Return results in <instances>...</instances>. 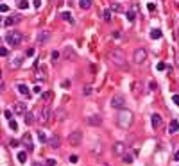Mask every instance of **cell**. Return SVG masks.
Listing matches in <instances>:
<instances>
[{"instance_id":"cell-1","label":"cell","mask_w":179,"mask_h":166,"mask_svg":"<svg viewBox=\"0 0 179 166\" xmlns=\"http://www.w3.org/2000/svg\"><path fill=\"white\" fill-rule=\"evenodd\" d=\"M108 59L111 61V64H115V66H116V68H125V66H127V57H125V54H124L120 48H113V50H109Z\"/></svg>"},{"instance_id":"cell-2","label":"cell","mask_w":179,"mask_h":166,"mask_svg":"<svg viewBox=\"0 0 179 166\" xmlns=\"http://www.w3.org/2000/svg\"><path fill=\"white\" fill-rule=\"evenodd\" d=\"M132 112L131 111H120L118 112V116H116V123L120 125L122 129H129L131 125H132Z\"/></svg>"},{"instance_id":"cell-3","label":"cell","mask_w":179,"mask_h":166,"mask_svg":"<svg viewBox=\"0 0 179 166\" xmlns=\"http://www.w3.org/2000/svg\"><path fill=\"white\" fill-rule=\"evenodd\" d=\"M22 32H18V30H11L5 34V41H7V45L11 46H18L20 43H22Z\"/></svg>"},{"instance_id":"cell-4","label":"cell","mask_w":179,"mask_h":166,"mask_svg":"<svg viewBox=\"0 0 179 166\" xmlns=\"http://www.w3.org/2000/svg\"><path fill=\"white\" fill-rule=\"evenodd\" d=\"M39 123H50V120H52V111H50V107L49 105H43L41 107V111H39Z\"/></svg>"},{"instance_id":"cell-5","label":"cell","mask_w":179,"mask_h":166,"mask_svg":"<svg viewBox=\"0 0 179 166\" xmlns=\"http://www.w3.org/2000/svg\"><path fill=\"white\" fill-rule=\"evenodd\" d=\"M111 107L115 109H124L125 107V97L124 95H115L111 98Z\"/></svg>"},{"instance_id":"cell-6","label":"cell","mask_w":179,"mask_h":166,"mask_svg":"<svg viewBox=\"0 0 179 166\" xmlns=\"http://www.w3.org/2000/svg\"><path fill=\"white\" fill-rule=\"evenodd\" d=\"M132 59H134L136 64H142L145 59H147V50L145 48H136L134 50V56H132Z\"/></svg>"},{"instance_id":"cell-7","label":"cell","mask_w":179,"mask_h":166,"mask_svg":"<svg viewBox=\"0 0 179 166\" xmlns=\"http://www.w3.org/2000/svg\"><path fill=\"white\" fill-rule=\"evenodd\" d=\"M81 139H83V132L81 130H75V132H72V134L68 136V141L72 147H77L79 143H81Z\"/></svg>"},{"instance_id":"cell-8","label":"cell","mask_w":179,"mask_h":166,"mask_svg":"<svg viewBox=\"0 0 179 166\" xmlns=\"http://www.w3.org/2000/svg\"><path fill=\"white\" fill-rule=\"evenodd\" d=\"M150 123H152V127H154V129H160L161 125H163V118H161V114L154 112V114L150 116Z\"/></svg>"},{"instance_id":"cell-9","label":"cell","mask_w":179,"mask_h":166,"mask_svg":"<svg viewBox=\"0 0 179 166\" xmlns=\"http://www.w3.org/2000/svg\"><path fill=\"white\" fill-rule=\"evenodd\" d=\"M25 112H27V104H23V102H16V104H15V114L23 116Z\"/></svg>"},{"instance_id":"cell-10","label":"cell","mask_w":179,"mask_h":166,"mask_svg":"<svg viewBox=\"0 0 179 166\" xmlns=\"http://www.w3.org/2000/svg\"><path fill=\"white\" fill-rule=\"evenodd\" d=\"M20 20H22V16H18V15L5 18V20H4V27H13V25H16V23L20 22Z\"/></svg>"},{"instance_id":"cell-11","label":"cell","mask_w":179,"mask_h":166,"mask_svg":"<svg viewBox=\"0 0 179 166\" xmlns=\"http://www.w3.org/2000/svg\"><path fill=\"white\" fill-rule=\"evenodd\" d=\"M49 38H50V32H49V30H41V32L38 34L36 41H38L39 45H43V43H47V41H49Z\"/></svg>"},{"instance_id":"cell-12","label":"cell","mask_w":179,"mask_h":166,"mask_svg":"<svg viewBox=\"0 0 179 166\" xmlns=\"http://www.w3.org/2000/svg\"><path fill=\"white\" fill-rule=\"evenodd\" d=\"M113 154L115 155H124L125 154V145L124 143H115L113 145Z\"/></svg>"},{"instance_id":"cell-13","label":"cell","mask_w":179,"mask_h":166,"mask_svg":"<svg viewBox=\"0 0 179 166\" xmlns=\"http://www.w3.org/2000/svg\"><path fill=\"white\" fill-rule=\"evenodd\" d=\"M59 145H61V139H59L57 134H54V136L49 138V147H50V148H57Z\"/></svg>"},{"instance_id":"cell-14","label":"cell","mask_w":179,"mask_h":166,"mask_svg":"<svg viewBox=\"0 0 179 166\" xmlns=\"http://www.w3.org/2000/svg\"><path fill=\"white\" fill-rule=\"evenodd\" d=\"M88 123H90V125H95V127H97V125L102 123V116H100V114H91V116L88 118Z\"/></svg>"},{"instance_id":"cell-15","label":"cell","mask_w":179,"mask_h":166,"mask_svg":"<svg viewBox=\"0 0 179 166\" xmlns=\"http://www.w3.org/2000/svg\"><path fill=\"white\" fill-rule=\"evenodd\" d=\"M22 143L25 145V147L29 148V152L34 148V145H32V138H31V134H23V138H22Z\"/></svg>"},{"instance_id":"cell-16","label":"cell","mask_w":179,"mask_h":166,"mask_svg":"<svg viewBox=\"0 0 179 166\" xmlns=\"http://www.w3.org/2000/svg\"><path fill=\"white\" fill-rule=\"evenodd\" d=\"M16 89H18L20 95H23V97H29V95H31V91H29V88H27L25 84H18V86H16Z\"/></svg>"},{"instance_id":"cell-17","label":"cell","mask_w":179,"mask_h":166,"mask_svg":"<svg viewBox=\"0 0 179 166\" xmlns=\"http://www.w3.org/2000/svg\"><path fill=\"white\" fill-rule=\"evenodd\" d=\"M52 98H54V93H52V91H45V93H41V102H43V104H49Z\"/></svg>"},{"instance_id":"cell-18","label":"cell","mask_w":179,"mask_h":166,"mask_svg":"<svg viewBox=\"0 0 179 166\" xmlns=\"http://www.w3.org/2000/svg\"><path fill=\"white\" fill-rule=\"evenodd\" d=\"M177 130H179V122L177 120H172L170 125H168V132H170V134H176Z\"/></svg>"},{"instance_id":"cell-19","label":"cell","mask_w":179,"mask_h":166,"mask_svg":"<svg viewBox=\"0 0 179 166\" xmlns=\"http://www.w3.org/2000/svg\"><path fill=\"white\" fill-rule=\"evenodd\" d=\"M23 122L27 125H32V123H34V114H32V112H25V114H23Z\"/></svg>"},{"instance_id":"cell-20","label":"cell","mask_w":179,"mask_h":166,"mask_svg":"<svg viewBox=\"0 0 179 166\" xmlns=\"http://www.w3.org/2000/svg\"><path fill=\"white\" fill-rule=\"evenodd\" d=\"M132 161H134L132 154H124V155H122V163H125V164H131Z\"/></svg>"},{"instance_id":"cell-21","label":"cell","mask_w":179,"mask_h":166,"mask_svg":"<svg viewBox=\"0 0 179 166\" xmlns=\"http://www.w3.org/2000/svg\"><path fill=\"white\" fill-rule=\"evenodd\" d=\"M61 18L65 20V22H68V23H74V18H72V15L68 11H65V13H61Z\"/></svg>"},{"instance_id":"cell-22","label":"cell","mask_w":179,"mask_h":166,"mask_svg":"<svg viewBox=\"0 0 179 166\" xmlns=\"http://www.w3.org/2000/svg\"><path fill=\"white\" fill-rule=\"evenodd\" d=\"M20 64H22V57H15V59H11V63H9L11 68H18Z\"/></svg>"},{"instance_id":"cell-23","label":"cell","mask_w":179,"mask_h":166,"mask_svg":"<svg viewBox=\"0 0 179 166\" xmlns=\"http://www.w3.org/2000/svg\"><path fill=\"white\" fill-rule=\"evenodd\" d=\"M91 5V0H79V7L81 9H90Z\"/></svg>"},{"instance_id":"cell-24","label":"cell","mask_w":179,"mask_h":166,"mask_svg":"<svg viewBox=\"0 0 179 166\" xmlns=\"http://www.w3.org/2000/svg\"><path fill=\"white\" fill-rule=\"evenodd\" d=\"M150 38H152V39H160V38H161V30H160V29H152V30H150Z\"/></svg>"},{"instance_id":"cell-25","label":"cell","mask_w":179,"mask_h":166,"mask_svg":"<svg viewBox=\"0 0 179 166\" xmlns=\"http://www.w3.org/2000/svg\"><path fill=\"white\" fill-rule=\"evenodd\" d=\"M38 138H39V141H41V143H49V138H47V134H45L43 130L38 132Z\"/></svg>"},{"instance_id":"cell-26","label":"cell","mask_w":179,"mask_h":166,"mask_svg":"<svg viewBox=\"0 0 179 166\" xmlns=\"http://www.w3.org/2000/svg\"><path fill=\"white\" fill-rule=\"evenodd\" d=\"M18 161H20V163H25V161H27V152H18Z\"/></svg>"},{"instance_id":"cell-27","label":"cell","mask_w":179,"mask_h":166,"mask_svg":"<svg viewBox=\"0 0 179 166\" xmlns=\"http://www.w3.org/2000/svg\"><path fill=\"white\" fill-rule=\"evenodd\" d=\"M50 57H52V63H57V59L61 57V54H59V52H56V50H54V52H52V56H50Z\"/></svg>"},{"instance_id":"cell-28","label":"cell","mask_w":179,"mask_h":166,"mask_svg":"<svg viewBox=\"0 0 179 166\" xmlns=\"http://www.w3.org/2000/svg\"><path fill=\"white\" fill-rule=\"evenodd\" d=\"M45 73H47V70H45V66H41V68L38 70V79H43Z\"/></svg>"},{"instance_id":"cell-29","label":"cell","mask_w":179,"mask_h":166,"mask_svg":"<svg viewBox=\"0 0 179 166\" xmlns=\"http://www.w3.org/2000/svg\"><path fill=\"white\" fill-rule=\"evenodd\" d=\"M18 7H20V9H27V7H29V2H27V0H20Z\"/></svg>"},{"instance_id":"cell-30","label":"cell","mask_w":179,"mask_h":166,"mask_svg":"<svg viewBox=\"0 0 179 166\" xmlns=\"http://www.w3.org/2000/svg\"><path fill=\"white\" fill-rule=\"evenodd\" d=\"M102 20H104V22H109V20H111V13H109V11H104Z\"/></svg>"},{"instance_id":"cell-31","label":"cell","mask_w":179,"mask_h":166,"mask_svg":"<svg viewBox=\"0 0 179 166\" xmlns=\"http://www.w3.org/2000/svg\"><path fill=\"white\" fill-rule=\"evenodd\" d=\"M56 116H59V120H65V116H66V112H65L63 109H59V111L56 112Z\"/></svg>"},{"instance_id":"cell-32","label":"cell","mask_w":179,"mask_h":166,"mask_svg":"<svg viewBox=\"0 0 179 166\" xmlns=\"http://www.w3.org/2000/svg\"><path fill=\"white\" fill-rule=\"evenodd\" d=\"M127 20L129 22H134V11H127Z\"/></svg>"},{"instance_id":"cell-33","label":"cell","mask_w":179,"mask_h":166,"mask_svg":"<svg viewBox=\"0 0 179 166\" xmlns=\"http://www.w3.org/2000/svg\"><path fill=\"white\" fill-rule=\"evenodd\" d=\"M9 127H11L13 130H16V129H18V123H16L15 120H9Z\"/></svg>"},{"instance_id":"cell-34","label":"cell","mask_w":179,"mask_h":166,"mask_svg":"<svg viewBox=\"0 0 179 166\" xmlns=\"http://www.w3.org/2000/svg\"><path fill=\"white\" fill-rule=\"evenodd\" d=\"M4 116L7 118V120H11V118H13V112H11L9 109H5V111H4Z\"/></svg>"},{"instance_id":"cell-35","label":"cell","mask_w":179,"mask_h":166,"mask_svg":"<svg viewBox=\"0 0 179 166\" xmlns=\"http://www.w3.org/2000/svg\"><path fill=\"white\" fill-rule=\"evenodd\" d=\"M32 5H34L36 9H39L41 7V0H32Z\"/></svg>"},{"instance_id":"cell-36","label":"cell","mask_w":179,"mask_h":166,"mask_svg":"<svg viewBox=\"0 0 179 166\" xmlns=\"http://www.w3.org/2000/svg\"><path fill=\"white\" fill-rule=\"evenodd\" d=\"M91 93V88L90 86H84V89H83V95H90Z\"/></svg>"},{"instance_id":"cell-37","label":"cell","mask_w":179,"mask_h":166,"mask_svg":"<svg viewBox=\"0 0 179 166\" xmlns=\"http://www.w3.org/2000/svg\"><path fill=\"white\" fill-rule=\"evenodd\" d=\"M47 166H56V159H47Z\"/></svg>"},{"instance_id":"cell-38","label":"cell","mask_w":179,"mask_h":166,"mask_svg":"<svg viewBox=\"0 0 179 166\" xmlns=\"http://www.w3.org/2000/svg\"><path fill=\"white\" fill-rule=\"evenodd\" d=\"M0 11H2V13H7V11H9V7H7L5 4H2V5H0Z\"/></svg>"},{"instance_id":"cell-39","label":"cell","mask_w":179,"mask_h":166,"mask_svg":"<svg viewBox=\"0 0 179 166\" xmlns=\"http://www.w3.org/2000/svg\"><path fill=\"white\" fill-rule=\"evenodd\" d=\"M147 9H149L150 13H154V11H156V5H154V4H149V5H147Z\"/></svg>"},{"instance_id":"cell-40","label":"cell","mask_w":179,"mask_h":166,"mask_svg":"<svg viewBox=\"0 0 179 166\" xmlns=\"http://www.w3.org/2000/svg\"><path fill=\"white\" fill-rule=\"evenodd\" d=\"M65 54H66V56H68V57H74V52H72L70 48H66V50H65Z\"/></svg>"},{"instance_id":"cell-41","label":"cell","mask_w":179,"mask_h":166,"mask_svg":"<svg viewBox=\"0 0 179 166\" xmlns=\"http://www.w3.org/2000/svg\"><path fill=\"white\" fill-rule=\"evenodd\" d=\"M111 9H113V11H120L122 7H120V5H118V4H113V5H111Z\"/></svg>"},{"instance_id":"cell-42","label":"cell","mask_w":179,"mask_h":166,"mask_svg":"<svg viewBox=\"0 0 179 166\" xmlns=\"http://www.w3.org/2000/svg\"><path fill=\"white\" fill-rule=\"evenodd\" d=\"M25 54H27V57H31V56H34V48H29L27 52H25Z\"/></svg>"},{"instance_id":"cell-43","label":"cell","mask_w":179,"mask_h":166,"mask_svg":"<svg viewBox=\"0 0 179 166\" xmlns=\"http://www.w3.org/2000/svg\"><path fill=\"white\" fill-rule=\"evenodd\" d=\"M68 161H72V163H77V161H79V157H77V155H70V159H68Z\"/></svg>"},{"instance_id":"cell-44","label":"cell","mask_w":179,"mask_h":166,"mask_svg":"<svg viewBox=\"0 0 179 166\" xmlns=\"http://www.w3.org/2000/svg\"><path fill=\"white\" fill-rule=\"evenodd\" d=\"M172 100H174V104L179 105V95H174V97H172Z\"/></svg>"},{"instance_id":"cell-45","label":"cell","mask_w":179,"mask_h":166,"mask_svg":"<svg viewBox=\"0 0 179 166\" xmlns=\"http://www.w3.org/2000/svg\"><path fill=\"white\" fill-rule=\"evenodd\" d=\"M167 66H165V63H158V70H165Z\"/></svg>"},{"instance_id":"cell-46","label":"cell","mask_w":179,"mask_h":166,"mask_svg":"<svg viewBox=\"0 0 179 166\" xmlns=\"http://www.w3.org/2000/svg\"><path fill=\"white\" fill-rule=\"evenodd\" d=\"M0 56H4V57L7 56V48H2V50H0Z\"/></svg>"},{"instance_id":"cell-47","label":"cell","mask_w":179,"mask_h":166,"mask_svg":"<svg viewBox=\"0 0 179 166\" xmlns=\"http://www.w3.org/2000/svg\"><path fill=\"white\" fill-rule=\"evenodd\" d=\"M34 93H41V88H39V86H34Z\"/></svg>"},{"instance_id":"cell-48","label":"cell","mask_w":179,"mask_h":166,"mask_svg":"<svg viewBox=\"0 0 179 166\" xmlns=\"http://www.w3.org/2000/svg\"><path fill=\"white\" fill-rule=\"evenodd\" d=\"M174 157H176V161H179V150L176 152V155H174Z\"/></svg>"},{"instance_id":"cell-49","label":"cell","mask_w":179,"mask_h":166,"mask_svg":"<svg viewBox=\"0 0 179 166\" xmlns=\"http://www.w3.org/2000/svg\"><path fill=\"white\" fill-rule=\"evenodd\" d=\"M32 166H43L41 163H32Z\"/></svg>"}]
</instances>
